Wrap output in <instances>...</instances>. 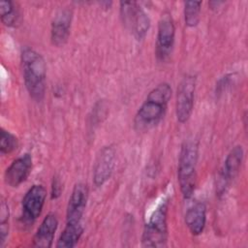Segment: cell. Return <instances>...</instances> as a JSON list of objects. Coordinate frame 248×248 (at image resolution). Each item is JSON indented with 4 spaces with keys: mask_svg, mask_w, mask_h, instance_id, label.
I'll use <instances>...</instances> for the list:
<instances>
[{
    "mask_svg": "<svg viewBox=\"0 0 248 248\" xmlns=\"http://www.w3.org/2000/svg\"><path fill=\"white\" fill-rule=\"evenodd\" d=\"M171 93L168 82H161L149 91L134 117V128L137 132H146L163 120Z\"/></svg>",
    "mask_w": 248,
    "mask_h": 248,
    "instance_id": "1",
    "label": "cell"
},
{
    "mask_svg": "<svg viewBox=\"0 0 248 248\" xmlns=\"http://www.w3.org/2000/svg\"><path fill=\"white\" fill-rule=\"evenodd\" d=\"M25 88L35 102H42L46 94V65L44 57L35 49L24 47L20 55Z\"/></svg>",
    "mask_w": 248,
    "mask_h": 248,
    "instance_id": "2",
    "label": "cell"
},
{
    "mask_svg": "<svg viewBox=\"0 0 248 248\" xmlns=\"http://www.w3.org/2000/svg\"><path fill=\"white\" fill-rule=\"evenodd\" d=\"M199 142L195 139L185 140L181 145L177 167V181L184 199H190L197 184Z\"/></svg>",
    "mask_w": 248,
    "mask_h": 248,
    "instance_id": "3",
    "label": "cell"
},
{
    "mask_svg": "<svg viewBox=\"0 0 248 248\" xmlns=\"http://www.w3.org/2000/svg\"><path fill=\"white\" fill-rule=\"evenodd\" d=\"M168 232V201L164 200L152 212L144 225L141 246L145 248L166 247Z\"/></svg>",
    "mask_w": 248,
    "mask_h": 248,
    "instance_id": "4",
    "label": "cell"
},
{
    "mask_svg": "<svg viewBox=\"0 0 248 248\" xmlns=\"http://www.w3.org/2000/svg\"><path fill=\"white\" fill-rule=\"evenodd\" d=\"M119 11L124 27L137 40H142L150 27V18L145 11L136 1H121Z\"/></svg>",
    "mask_w": 248,
    "mask_h": 248,
    "instance_id": "5",
    "label": "cell"
},
{
    "mask_svg": "<svg viewBox=\"0 0 248 248\" xmlns=\"http://www.w3.org/2000/svg\"><path fill=\"white\" fill-rule=\"evenodd\" d=\"M244 151L241 145L233 146L227 154L216 177V195L224 196L230 188L232 182L237 176L243 162Z\"/></svg>",
    "mask_w": 248,
    "mask_h": 248,
    "instance_id": "6",
    "label": "cell"
},
{
    "mask_svg": "<svg viewBox=\"0 0 248 248\" xmlns=\"http://www.w3.org/2000/svg\"><path fill=\"white\" fill-rule=\"evenodd\" d=\"M175 41V25L169 12H164L158 21L155 54L160 62H165L170 56Z\"/></svg>",
    "mask_w": 248,
    "mask_h": 248,
    "instance_id": "7",
    "label": "cell"
},
{
    "mask_svg": "<svg viewBox=\"0 0 248 248\" xmlns=\"http://www.w3.org/2000/svg\"><path fill=\"white\" fill-rule=\"evenodd\" d=\"M196 85L197 78L194 75L184 76L179 82L175 104V114L179 123L187 122L192 115Z\"/></svg>",
    "mask_w": 248,
    "mask_h": 248,
    "instance_id": "8",
    "label": "cell"
},
{
    "mask_svg": "<svg viewBox=\"0 0 248 248\" xmlns=\"http://www.w3.org/2000/svg\"><path fill=\"white\" fill-rule=\"evenodd\" d=\"M46 199V189L41 184H34L25 193L21 206V219L25 225H32L41 215Z\"/></svg>",
    "mask_w": 248,
    "mask_h": 248,
    "instance_id": "9",
    "label": "cell"
},
{
    "mask_svg": "<svg viewBox=\"0 0 248 248\" xmlns=\"http://www.w3.org/2000/svg\"><path fill=\"white\" fill-rule=\"evenodd\" d=\"M115 155L111 145L104 146L99 151L93 168V183L96 187L103 186L110 178L115 167Z\"/></svg>",
    "mask_w": 248,
    "mask_h": 248,
    "instance_id": "10",
    "label": "cell"
},
{
    "mask_svg": "<svg viewBox=\"0 0 248 248\" xmlns=\"http://www.w3.org/2000/svg\"><path fill=\"white\" fill-rule=\"evenodd\" d=\"M88 200V188L87 185L78 182L77 183L70 196L67 211H66V223L80 224L81 219L86 207Z\"/></svg>",
    "mask_w": 248,
    "mask_h": 248,
    "instance_id": "11",
    "label": "cell"
},
{
    "mask_svg": "<svg viewBox=\"0 0 248 248\" xmlns=\"http://www.w3.org/2000/svg\"><path fill=\"white\" fill-rule=\"evenodd\" d=\"M32 165V156L29 153H25L15 159L6 169L4 173L5 183L13 188L18 187L30 175Z\"/></svg>",
    "mask_w": 248,
    "mask_h": 248,
    "instance_id": "12",
    "label": "cell"
},
{
    "mask_svg": "<svg viewBox=\"0 0 248 248\" xmlns=\"http://www.w3.org/2000/svg\"><path fill=\"white\" fill-rule=\"evenodd\" d=\"M73 12L68 8L60 9L51 21L50 42L55 46H63L70 37Z\"/></svg>",
    "mask_w": 248,
    "mask_h": 248,
    "instance_id": "13",
    "label": "cell"
},
{
    "mask_svg": "<svg viewBox=\"0 0 248 248\" xmlns=\"http://www.w3.org/2000/svg\"><path fill=\"white\" fill-rule=\"evenodd\" d=\"M58 227V220L55 214L48 213L42 221L33 236V246L49 248L52 246L54 235Z\"/></svg>",
    "mask_w": 248,
    "mask_h": 248,
    "instance_id": "14",
    "label": "cell"
},
{
    "mask_svg": "<svg viewBox=\"0 0 248 248\" xmlns=\"http://www.w3.org/2000/svg\"><path fill=\"white\" fill-rule=\"evenodd\" d=\"M185 224L193 235L202 233L206 223V206L203 202H198L190 206L184 216Z\"/></svg>",
    "mask_w": 248,
    "mask_h": 248,
    "instance_id": "15",
    "label": "cell"
},
{
    "mask_svg": "<svg viewBox=\"0 0 248 248\" xmlns=\"http://www.w3.org/2000/svg\"><path fill=\"white\" fill-rule=\"evenodd\" d=\"M83 233V226L80 224L66 223V226L61 232L56 247L57 248H73L77 245Z\"/></svg>",
    "mask_w": 248,
    "mask_h": 248,
    "instance_id": "16",
    "label": "cell"
},
{
    "mask_svg": "<svg viewBox=\"0 0 248 248\" xmlns=\"http://www.w3.org/2000/svg\"><path fill=\"white\" fill-rule=\"evenodd\" d=\"M0 16L2 23L7 27H16L19 23V9L11 0L0 1Z\"/></svg>",
    "mask_w": 248,
    "mask_h": 248,
    "instance_id": "17",
    "label": "cell"
},
{
    "mask_svg": "<svg viewBox=\"0 0 248 248\" xmlns=\"http://www.w3.org/2000/svg\"><path fill=\"white\" fill-rule=\"evenodd\" d=\"M201 1H186L184 2V20L188 27H195L200 22Z\"/></svg>",
    "mask_w": 248,
    "mask_h": 248,
    "instance_id": "18",
    "label": "cell"
},
{
    "mask_svg": "<svg viewBox=\"0 0 248 248\" xmlns=\"http://www.w3.org/2000/svg\"><path fill=\"white\" fill-rule=\"evenodd\" d=\"M10 209L7 201L2 198L0 204V247L2 248L9 235Z\"/></svg>",
    "mask_w": 248,
    "mask_h": 248,
    "instance_id": "19",
    "label": "cell"
},
{
    "mask_svg": "<svg viewBox=\"0 0 248 248\" xmlns=\"http://www.w3.org/2000/svg\"><path fill=\"white\" fill-rule=\"evenodd\" d=\"M18 147V139L11 132L1 128L0 132V152L2 155H8Z\"/></svg>",
    "mask_w": 248,
    "mask_h": 248,
    "instance_id": "20",
    "label": "cell"
},
{
    "mask_svg": "<svg viewBox=\"0 0 248 248\" xmlns=\"http://www.w3.org/2000/svg\"><path fill=\"white\" fill-rule=\"evenodd\" d=\"M61 183L57 177H53L52 181V186H51V199H56L60 196L61 193Z\"/></svg>",
    "mask_w": 248,
    "mask_h": 248,
    "instance_id": "21",
    "label": "cell"
}]
</instances>
